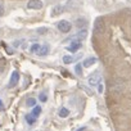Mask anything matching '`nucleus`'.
Instances as JSON below:
<instances>
[{"label":"nucleus","instance_id":"obj_9","mask_svg":"<svg viewBox=\"0 0 131 131\" xmlns=\"http://www.w3.org/2000/svg\"><path fill=\"white\" fill-rule=\"evenodd\" d=\"M95 62H96V58L95 57H90V58H88L86 60H84V67H86V68H89V67H91L93 64H95Z\"/></svg>","mask_w":131,"mask_h":131},{"label":"nucleus","instance_id":"obj_21","mask_svg":"<svg viewBox=\"0 0 131 131\" xmlns=\"http://www.w3.org/2000/svg\"><path fill=\"white\" fill-rule=\"evenodd\" d=\"M0 111H3V102H2V99H0Z\"/></svg>","mask_w":131,"mask_h":131},{"label":"nucleus","instance_id":"obj_5","mask_svg":"<svg viewBox=\"0 0 131 131\" xmlns=\"http://www.w3.org/2000/svg\"><path fill=\"white\" fill-rule=\"evenodd\" d=\"M18 81H19V73L17 72V71H13L12 72V75H10V79H9V85H8V88H14L17 84H18Z\"/></svg>","mask_w":131,"mask_h":131},{"label":"nucleus","instance_id":"obj_4","mask_svg":"<svg viewBox=\"0 0 131 131\" xmlns=\"http://www.w3.org/2000/svg\"><path fill=\"white\" fill-rule=\"evenodd\" d=\"M42 2L41 0H30V2L27 3V8L28 9H35V10H39L42 8Z\"/></svg>","mask_w":131,"mask_h":131},{"label":"nucleus","instance_id":"obj_20","mask_svg":"<svg viewBox=\"0 0 131 131\" xmlns=\"http://www.w3.org/2000/svg\"><path fill=\"white\" fill-rule=\"evenodd\" d=\"M4 12H5V10H4V7H3L2 4H0V17L4 16Z\"/></svg>","mask_w":131,"mask_h":131},{"label":"nucleus","instance_id":"obj_10","mask_svg":"<svg viewBox=\"0 0 131 131\" xmlns=\"http://www.w3.org/2000/svg\"><path fill=\"white\" fill-rule=\"evenodd\" d=\"M63 10H64V7H63V5H55V7L53 8V16H58V14H60Z\"/></svg>","mask_w":131,"mask_h":131},{"label":"nucleus","instance_id":"obj_3","mask_svg":"<svg viewBox=\"0 0 131 131\" xmlns=\"http://www.w3.org/2000/svg\"><path fill=\"white\" fill-rule=\"evenodd\" d=\"M104 32V21L102 18H98L94 23V34L95 35H100Z\"/></svg>","mask_w":131,"mask_h":131},{"label":"nucleus","instance_id":"obj_16","mask_svg":"<svg viewBox=\"0 0 131 131\" xmlns=\"http://www.w3.org/2000/svg\"><path fill=\"white\" fill-rule=\"evenodd\" d=\"M75 71H76V73L77 75H82V67H81V64H76V67H75Z\"/></svg>","mask_w":131,"mask_h":131},{"label":"nucleus","instance_id":"obj_2","mask_svg":"<svg viewBox=\"0 0 131 131\" xmlns=\"http://www.w3.org/2000/svg\"><path fill=\"white\" fill-rule=\"evenodd\" d=\"M57 26H58V30H59L60 32H63V34H67V32L71 31V23H70L68 21H66V19L59 21Z\"/></svg>","mask_w":131,"mask_h":131},{"label":"nucleus","instance_id":"obj_19","mask_svg":"<svg viewBox=\"0 0 131 131\" xmlns=\"http://www.w3.org/2000/svg\"><path fill=\"white\" fill-rule=\"evenodd\" d=\"M46 99H48V98H46L45 94H41V95H40V100H41V102H46Z\"/></svg>","mask_w":131,"mask_h":131},{"label":"nucleus","instance_id":"obj_14","mask_svg":"<svg viewBox=\"0 0 131 131\" xmlns=\"http://www.w3.org/2000/svg\"><path fill=\"white\" fill-rule=\"evenodd\" d=\"M26 122H27L28 125H34V123L36 122V118H35L32 114H27V116H26Z\"/></svg>","mask_w":131,"mask_h":131},{"label":"nucleus","instance_id":"obj_13","mask_svg":"<svg viewBox=\"0 0 131 131\" xmlns=\"http://www.w3.org/2000/svg\"><path fill=\"white\" fill-rule=\"evenodd\" d=\"M75 59H76V58H73V57H71V55H64V57H63V62H64L66 64H70V63L75 62Z\"/></svg>","mask_w":131,"mask_h":131},{"label":"nucleus","instance_id":"obj_8","mask_svg":"<svg viewBox=\"0 0 131 131\" xmlns=\"http://www.w3.org/2000/svg\"><path fill=\"white\" fill-rule=\"evenodd\" d=\"M49 45H40V48L37 49V51H36V54L39 55V57H45V55H48V53H49Z\"/></svg>","mask_w":131,"mask_h":131},{"label":"nucleus","instance_id":"obj_22","mask_svg":"<svg viewBox=\"0 0 131 131\" xmlns=\"http://www.w3.org/2000/svg\"><path fill=\"white\" fill-rule=\"evenodd\" d=\"M39 32H46V28H40Z\"/></svg>","mask_w":131,"mask_h":131},{"label":"nucleus","instance_id":"obj_23","mask_svg":"<svg viewBox=\"0 0 131 131\" xmlns=\"http://www.w3.org/2000/svg\"><path fill=\"white\" fill-rule=\"evenodd\" d=\"M77 131H86V127H82V128H80V130H77Z\"/></svg>","mask_w":131,"mask_h":131},{"label":"nucleus","instance_id":"obj_6","mask_svg":"<svg viewBox=\"0 0 131 131\" xmlns=\"http://www.w3.org/2000/svg\"><path fill=\"white\" fill-rule=\"evenodd\" d=\"M80 48H81V40H73V41H71V45L67 46V50L71 51V53H75Z\"/></svg>","mask_w":131,"mask_h":131},{"label":"nucleus","instance_id":"obj_12","mask_svg":"<svg viewBox=\"0 0 131 131\" xmlns=\"http://www.w3.org/2000/svg\"><path fill=\"white\" fill-rule=\"evenodd\" d=\"M68 114H70V111L66 108V107H62V108L59 109V116H60L62 118H66Z\"/></svg>","mask_w":131,"mask_h":131},{"label":"nucleus","instance_id":"obj_17","mask_svg":"<svg viewBox=\"0 0 131 131\" xmlns=\"http://www.w3.org/2000/svg\"><path fill=\"white\" fill-rule=\"evenodd\" d=\"M39 48H40V44H34V45L30 48V51H31V53H36Z\"/></svg>","mask_w":131,"mask_h":131},{"label":"nucleus","instance_id":"obj_7","mask_svg":"<svg viewBox=\"0 0 131 131\" xmlns=\"http://www.w3.org/2000/svg\"><path fill=\"white\" fill-rule=\"evenodd\" d=\"M99 81H100V75H99L98 72L93 73V75L88 79V82H89V85H90V86H96Z\"/></svg>","mask_w":131,"mask_h":131},{"label":"nucleus","instance_id":"obj_18","mask_svg":"<svg viewBox=\"0 0 131 131\" xmlns=\"http://www.w3.org/2000/svg\"><path fill=\"white\" fill-rule=\"evenodd\" d=\"M96 86H98V93H99V94H102V93H103V90H104V86H103V82H102V81H99Z\"/></svg>","mask_w":131,"mask_h":131},{"label":"nucleus","instance_id":"obj_1","mask_svg":"<svg viewBox=\"0 0 131 131\" xmlns=\"http://www.w3.org/2000/svg\"><path fill=\"white\" fill-rule=\"evenodd\" d=\"M111 90L114 91V93H121V91H123V90H125V81H123V80H119V79L114 80V81L112 82V85H111Z\"/></svg>","mask_w":131,"mask_h":131},{"label":"nucleus","instance_id":"obj_11","mask_svg":"<svg viewBox=\"0 0 131 131\" xmlns=\"http://www.w3.org/2000/svg\"><path fill=\"white\" fill-rule=\"evenodd\" d=\"M40 113H41V107H40V105H35L34 109H32V112H31V114H32L35 118H37V117L40 116Z\"/></svg>","mask_w":131,"mask_h":131},{"label":"nucleus","instance_id":"obj_15","mask_svg":"<svg viewBox=\"0 0 131 131\" xmlns=\"http://www.w3.org/2000/svg\"><path fill=\"white\" fill-rule=\"evenodd\" d=\"M27 105L31 107V108H34V107L36 105V100H35L34 98H28V99H27Z\"/></svg>","mask_w":131,"mask_h":131}]
</instances>
